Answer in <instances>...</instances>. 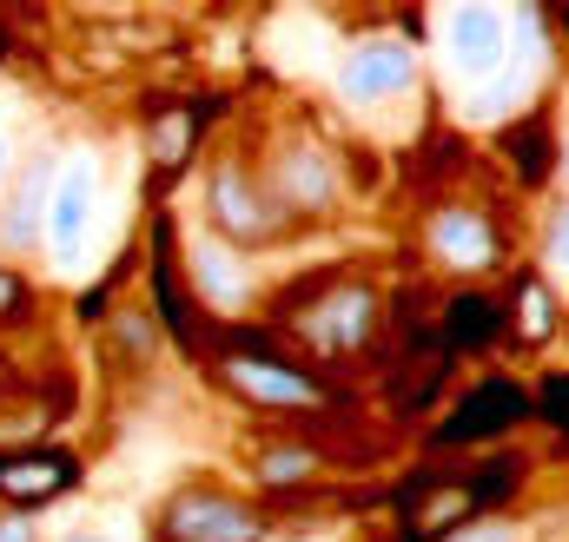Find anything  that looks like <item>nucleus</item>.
Instances as JSON below:
<instances>
[{
  "mask_svg": "<svg viewBox=\"0 0 569 542\" xmlns=\"http://www.w3.org/2000/svg\"><path fill=\"white\" fill-rule=\"evenodd\" d=\"M159 530L179 536V542H259L266 536V523H259L246 503L212 496V490H186V496H172V503L159 510Z\"/></svg>",
  "mask_w": 569,
  "mask_h": 542,
  "instance_id": "obj_1",
  "label": "nucleus"
},
{
  "mask_svg": "<svg viewBox=\"0 0 569 542\" xmlns=\"http://www.w3.org/2000/svg\"><path fill=\"white\" fill-rule=\"evenodd\" d=\"M443 53H450V67H457L463 80L497 73V67L510 60V20H503L497 7L463 0V7H450V13H443Z\"/></svg>",
  "mask_w": 569,
  "mask_h": 542,
  "instance_id": "obj_2",
  "label": "nucleus"
},
{
  "mask_svg": "<svg viewBox=\"0 0 569 542\" xmlns=\"http://www.w3.org/2000/svg\"><path fill=\"white\" fill-rule=\"evenodd\" d=\"M411 73H418V60H411L405 40H365V47L345 53V67H338V93L358 100V107H378V100L405 93Z\"/></svg>",
  "mask_w": 569,
  "mask_h": 542,
  "instance_id": "obj_3",
  "label": "nucleus"
},
{
  "mask_svg": "<svg viewBox=\"0 0 569 542\" xmlns=\"http://www.w3.org/2000/svg\"><path fill=\"white\" fill-rule=\"evenodd\" d=\"M523 391L517 384H503V378H490V384H477L463 404L450 410V423L437 430V443H477V436H497V430H510V423H523Z\"/></svg>",
  "mask_w": 569,
  "mask_h": 542,
  "instance_id": "obj_4",
  "label": "nucleus"
},
{
  "mask_svg": "<svg viewBox=\"0 0 569 542\" xmlns=\"http://www.w3.org/2000/svg\"><path fill=\"white\" fill-rule=\"evenodd\" d=\"M93 159H73L67 172H60V185H53V205H47V232H53V252H60V265L80 252V239H87V225H93Z\"/></svg>",
  "mask_w": 569,
  "mask_h": 542,
  "instance_id": "obj_5",
  "label": "nucleus"
},
{
  "mask_svg": "<svg viewBox=\"0 0 569 542\" xmlns=\"http://www.w3.org/2000/svg\"><path fill=\"white\" fill-rule=\"evenodd\" d=\"M430 252H437L450 271H483L490 259H497V232L483 225V212L450 205V212L430 219Z\"/></svg>",
  "mask_w": 569,
  "mask_h": 542,
  "instance_id": "obj_6",
  "label": "nucleus"
},
{
  "mask_svg": "<svg viewBox=\"0 0 569 542\" xmlns=\"http://www.w3.org/2000/svg\"><path fill=\"white\" fill-rule=\"evenodd\" d=\"M212 219L232 232V239H266L272 232V205L252 192V179L239 165H219L212 172Z\"/></svg>",
  "mask_w": 569,
  "mask_h": 542,
  "instance_id": "obj_7",
  "label": "nucleus"
},
{
  "mask_svg": "<svg viewBox=\"0 0 569 542\" xmlns=\"http://www.w3.org/2000/svg\"><path fill=\"white\" fill-rule=\"evenodd\" d=\"M226 384H239V391L259 398V404H311V398H318L298 371H284L272 358H232V364H226Z\"/></svg>",
  "mask_w": 569,
  "mask_h": 542,
  "instance_id": "obj_8",
  "label": "nucleus"
},
{
  "mask_svg": "<svg viewBox=\"0 0 569 542\" xmlns=\"http://www.w3.org/2000/svg\"><path fill=\"white\" fill-rule=\"evenodd\" d=\"M73 483V463L67 456H27V463H7L0 470V490L13 496V503H47V496H60Z\"/></svg>",
  "mask_w": 569,
  "mask_h": 542,
  "instance_id": "obj_9",
  "label": "nucleus"
},
{
  "mask_svg": "<svg viewBox=\"0 0 569 542\" xmlns=\"http://www.w3.org/2000/svg\"><path fill=\"white\" fill-rule=\"evenodd\" d=\"M483 503H477V490L470 483H443V490H430L425 503L411 510V530L418 536H443L450 523H463V516H477Z\"/></svg>",
  "mask_w": 569,
  "mask_h": 542,
  "instance_id": "obj_10",
  "label": "nucleus"
},
{
  "mask_svg": "<svg viewBox=\"0 0 569 542\" xmlns=\"http://www.w3.org/2000/svg\"><path fill=\"white\" fill-rule=\"evenodd\" d=\"M40 192H47V165H27V179H20V199H13V219L0 225V239H7V245H27V239L40 232V219H47Z\"/></svg>",
  "mask_w": 569,
  "mask_h": 542,
  "instance_id": "obj_11",
  "label": "nucleus"
},
{
  "mask_svg": "<svg viewBox=\"0 0 569 542\" xmlns=\"http://www.w3.org/2000/svg\"><path fill=\"white\" fill-rule=\"evenodd\" d=\"M517 331H523V338H550V331H557V298H550L543 278H523V284H517Z\"/></svg>",
  "mask_w": 569,
  "mask_h": 542,
  "instance_id": "obj_12",
  "label": "nucleus"
},
{
  "mask_svg": "<svg viewBox=\"0 0 569 542\" xmlns=\"http://www.w3.org/2000/svg\"><path fill=\"white\" fill-rule=\"evenodd\" d=\"M497 318H503V311H497L490 298H463V304H457L450 338H457V344H477V338H490V331H497Z\"/></svg>",
  "mask_w": 569,
  "mask_h": 542,
  "instance_id": "obj_13",
  "label": "nucleus"
},
{
  "mask_svg": "<svg viewBox=\"0 0 569 542\" xmlns=\"http://www.w3.org/2000/svg\"><path fill=\"white\" fill-rule=\"evenodd\" d=\"M186 145H192V120H186V113L152 127V159H159V165H179V152H186Z\"/></svg>",
  "mask_w": 569,
  "mask_h": 542,
  "instance_id": "obj_14",
  "label": "nucleus"
},
{
  "mask_svg": "<svg viewBox=\"0 0 569 542\" xmlns=\"http://www.w3.org/2000/svg\"><path fill=\"white\" fill-rule=\"evenodd\" d=\"M291 185H298V199H305V205H318V199H325V185H331V172H325L311 152H298V159H291Z\"/></svg>",
  "mask_w": 569,
  "mask_h": 542,
  "instance_id": "obj_15",
  "label": "nucleus"
},
{
  "mask_svg": "<svg viewBox=\"0 0 569 542\" xmlns=\"http://www.w3.org/2000/svg\"><path fill=\"white\" fill-rule=\"evenodd\" d=\"M305 470H311L305 450H272V456H266V476H272V483H298Z\"/></svg>",
  "mask_w": 569,
  "mask_h": 542,
  "instance_id": "obj_16",
  "label": "nucleus"
},
{
  "mask_svg": "<svg viewBox=\"0 0 569 542\" xmlns=\"http://www.w3.org/2000/svg\"><path fill=\"white\" fill-rule=\"evenodd\" d=\"M543 410H550V423L569 436V378H557V384L543 391Z\"/></svg>",
  "mask_w": 569,
  "mask_h": 542,
  "instance_id": "obj_17",
  "label": "nucleus"
},
{
  "mask_svg": "<svg viewBox=\"0 0 569 542\" xmlns=\"http://www.w3.org/2000/svg\"><path fill=\"white\" fill-rule=\"evenodd\" d=\"M550 265L569 278V212H557V225H550Z\"/></svg>",
  "mask_w": 569,
  "mask_h": 542,
  "instance_id": "obj_18",
  "label": "nucleus"
},
{
  "mask_svg": "<svg viewBox=\"0 0 569 542\" xmlns=\"http://www.w3.org/2000/svg\"><path fill=\"white\" fill-rule=\"evenodd\" d=\"M450 542H503V530H470V536H450Z\"/></svg>",
  "mask_w": 569,
  "mask_h": 542,
  "instance_id": "obj_19",
  "label": "nucleus"
},
{
  "mask_svg": "<svg viewBox=\"0 0 569 542\" xmlns=\"http://www.w3.org/2000/svg\"><path fill=\"white\" fill-rule=\"evenodd\" d=\"M0 542H27V530H20V523H7V530H0Z\"/></svg>",
  "mask_w": 569,
  "mask_h": 542,
  "instance_id": "obj_20",
  "label": "nucleus"
},
{
  "mask_svg": "<svg viewBox=\"0 0 569 542\" xmlns=\"http://www.w3.org/2000/svg\"><path fill=\"white\" fill-rule=\"evenodd\" d=\"M13 298H20V291H13V278H0V304H13Z\"/></svg>",
  "mask_w": 569,
  "mask_h": 542,
  "instance_id": "obj_21",
  "label": "nucleus"
},
{
  "mask_svg": "<svg viewBox=\"0 0 569 542\" xmlns=\"http://www.w3.org/2000/svg\"><path fill=\"white\" fill-rule=\"evenodd\" d=\"M0 185H7V139H0Z\"/></svg>",
  "mask_w": 569,
  "mask_h": 542,
  "instance_id": "obj_22",
  "label": "nucleus"
},
{
  "mask_svg": "<svg viewBox=\"0 0 569 542\" xmlns=\"http://www.w3.org/2000/svg\"><path fill=\"white\" fill-rule=\"evenodd\" d=\"M73 542H100V536H73Z\"/></svg>",
  "mask_w": 569,
  "mask_h": 542,
  "instance_id": "obj_23",
  "label": "nucleus"
}]
</instances>
